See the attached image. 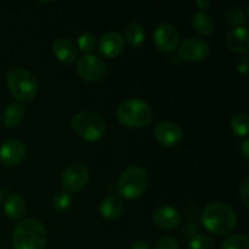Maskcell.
Returning <instances> with one entry per match:
<instances>
[{
  "mask_svg": "<svg viewBox=\"0 0 249 249\" xmlns=\"http://www.w3.org/2000/svg\"><path fill=\"white\" fill-rule=\"evenodd\" d=\"M117 117L122 124L129 128H143L152 122V108L143 100L131 97L119 105Z\"/></svg>",
  "mask_w": 249,
  "mask_h": 249,
  "instance_id": "3957f363",
  "label": "cell"
},
{
  "mask_svg": "<svg viewBox=\"0 0 249 249\" xmlns=\"http://www.w3.org/2000/svg\"><path fill=\"white\" fill-rule=\"evenodd\" d=\"M78 46L80 50L85 53H90L95 48V36L89 33V32H84L78 38Z\"/></svg>",
  "mask_w": 249,
  "mask_h": 249,
  "instance_id": "484cf974",
  "label": "cell"
},
{
  "mask_svg": "<svg viewBox=\"0 0 249 249\" xmlns=\"http://www.w3.org/2000/svg\"><path fill=\"white\" fill-rule=\"evenodd\" d=\"M226 44L232 51L246 55L249 50L247 27L238 26L231 29L226 34Z\"/></svg>",
  "mask_w": 249,
  "mask_h": 249,
  "instance_id": "9a60e30c",
  "label": "cell"
},
{
  "mask_svg": "<svg viewBox=\"0 0 249 249\" xmlns=\"http://www.w3.org/2000/svg\"><path fill=\"white\" fill-rule=\"evenodd\" d=\"M124 36H125L129 45L133 46V48H139L145 41L146 33L145 29L140 23L130 22V23L126 24L125 29H124Z\"/></svg>",
  "mask_w": 249,
  "mask_h": 249,
  "instance_id": "44dd1931",
  "label": "cell"
},
{
  "mask_svg": "<svg viewBox=\"0 0 249 249\" xmlns=\"http://www.w3.org/2000/svg\"><path fill=\"white\" fill-rule=\"evenodd\" d=\"M106 63L94 53H85L78 60L77 72L83 79L95 82L100 80L106 74Z\"/></svg>",
  "mask_w": 249,
  "mask_h": 249,
  "instance_id": "52a82bcc",
  "label": "cell"
},
{
  "mask_svg": "<svg viewBox=\"0 0 249 249\" xmlns=\"http://www.w3.org/2000/svg\"><path fill=\"white\" fill-rule=\"evenodd\" d=\"M53 55L60 61L65 63H72L78 56V49L75 48L74 43L66 38L56 39L51 46Z\"/></svg>",
  "mask_w": 249,
  "mask_h": 249,
  "instance_id": "2e32d148",
  "label": "cell"
},
{
  "mask_svg": "<svg viewBox=\"0 0 249 249\" xmlns=\"http://www.w3.org/2000/svg\"><path fill=\"white\" fill-rule=\"evenodd\" d=\"M179 53L185 61L197 62L204 60L208 56L209 45L206 40L198 36H190L181 43Z\"/></svg>",
  "mask_w": 249,
  "mask_h": 249,
  "instance_id": "30bf717a",
  "label": "cell"
},
{
  "mask_svg": "<svg viewBox=\"0 0 249 249\" xmlns=\"http://www.w3.org/2000/svg\"><path fill=\"white\" fill-rule=\"evenodd\" d=\"M0 201H1V191H0Z\"/></svg>",
  "mask_w": 249,
  "mask_h": 249,
  "instance_id": "836d02e7",
  "label": "cell"
},
{
  "mask_svg": "<svg viewBox=\"0 0 249 249\" xmlns=\"http://www.w3.org/2000/svg\"><path fill=\"white\" fill-rule=\"evenodd\" d=\"M152 220L160 228L170 230V229H175L177 226H179L180 221H181V215L174 207L160 206L153 212Z\"/></svg>",
  "mask_w": 249,
  "mask_h": 249,
  "instance_id": "5bb4252c",
  "label": "cell"
},
{
  "mask_svg": "<svg viewBox=\"0 0 249 249\" xmlns=\"http://www.w3.org/2000/svg\"><path fill=\"white\" fill-rule=\"evenodd\" d=\"M148 177L146 170L139 165H131L121 174L117 190L121 196L128 199L139 198L147 187Z\"/></svg>",
  "mask_w": 249,
  "mask_h": 249,
  "instance_id": "277c9868",
  "label": "cell"
},
{
  "mask_svg": "<svg viewBox=\"0 0 249 249\" xmlns=\"http://www.w3.org/2000/svg\"><path fill=\"white\" fill-rule=\"evenodd\" d=\"M155 138L164 147H175L182 140V130L174 122L162 121L156 125Z\"/></svg>",
  "mask_w": 249,
  "mask_h": 249,
  "instance_id": "8fae6325",
  "label": "cell"
},
{
  "mask_svg": "<svg viewBox=\"0 0 249 249\" xmlns=\"http://www.w3.org/2000/svg\"><path fill=\"white\" fill-rule=\"evenodd\" d=\"M124 204L122 199L117 196H108L101 202L100 204V213L104 218L112 220V219H117L121 216L123 213Z\"/></svg>",
  "mask_w": 249,
  "mask_h": 249,
  "instance_id": "ac0fdd59",
  "label": "cell"
},
{
  "mask_svg": "<svg viewBox=\"0 0 249 249\" xmlns=\"http://www.w3.org/2000/svg\"><path fill=\"white\" fill-rule=\"evenodd\" d=\"M155 249H179V243L173 237H163L156 243Z\"/></svg>",
  "mask_w": 249,
  "mask_h": 249,
  "instance_id": "f1b7e54d",
  "label": "cell"
},
{
  "mask_svg": "<svg viewBox=\"0 0 249 249\" xmlns=\"http://www.w3.org/2000/svg\"><path fill=\"white\" fill-rule=\"evenodd\" d=\"M214 240L208 233H197L190 240L189 249H213Z\"/></svg>",
  "mask_w": 249,
  "mask_h": 249,
  "instance_id": "cb8c5ba5",
  "label": "cell"
},
{
  "mask_svg": "<svg viewBox=\"0 0 249 249\" xmlns=\"http://www.w3.org/2000/svg\"><path fill=\"white\" fill-rule=\"evenodd\" d=\"M72 128L79 138L97 141L106 133V122L94 112H79L72 118Z\"/></svg>",
  "mask_w": 249,
  "mask_h": 249,
  "instance_id": "8992f818",
  "label": "cell"
},
{
  "mask_svg": "<svg viewBox=\"0 0 249 249\" xmlns=\"http://www.w3.org/2000/svg\"><path fill=\"white\" fill-rule=\"evenodd\" d=\"M4 212L11 219H21L26 213V203L19 195L12 194L4 202Z\"/></svg>",
  "mask_w": 249,
  "mask_h": 249,
  "instance_id": "d6986e66",
  "label": "cell"
},
{
  "mask_svg": "<svg viewBox=\"0 0 249 249\" xmlns=\"http://www.w3.org/2000/svg\"><path fill=\"white\" fill-rule=\"evenodd\" d=\"M72 203V197L68 192L61 191L56 194L53 198V208L56 212H65L70 208Z\"/></svg>",
  "mask_w": 249,
  "mask_h": 249,
  "instance_id": "d4e9b609",
  "label": "cell"
},
{
  "mask_svg": "<svg viewBox=\"0 0 249 249\" xmlns=\"http://www.w3.org/2000/svg\"><path fill=\"white\" fill-rule=\"evenodd\" d=\"M46 230L43 224L33 218L18 223L12 233L14 249H44L46 245Z\"/></svg>",
  "mask_w": 249,
  "mask_h": 249,
  "instance_id": "7a4b0ae2",
  "label": "cell"
},
{
  "mask_svg": "<svg viewBox=\"0 0 249 249\" xmlns=\"http://www.w3.org/2000/svg\"><path fill=\"white\" fill-rule=\"evenodd\" d=\"M24 114H26V107L23 105L18 102H11L5 107L2 122L7 128H15L23 121Z\"/></svg>",
  "mask_w": 249,
  "mask_h": 249,
  "instance_id": "e0dca14e",
  "label": "cell"
},
{
  "mask_svg": "<svg viewBox=\"0 0 249 249\" xmlns=\"http://www.w3.org/2000/svg\"><path fill=\"white\" fill-rule=\"evenodd\" d=\"M0 124H1V118H0Z\"/></svg>",
  "mask_w": 249,
  "mask_h": 249,
  "instance_id": "e575fe53",
  "label": "cell"
},
{
  "mask_svg": "<svg viewBox=\"0 0 249 249\" xmlns=\"http://www.w3.org/2000/svg\"><path fill=\"white\" fill-rule=\"evenodd\" d=\"M241 150H242V153L243 156L246 157V160H248L249 158V140L247 138L243 140V142L241 143Z\"/></svg>",
  "mask_w": 249,
  "mask_h": 249,
  "instance_id": "1f68e13d",
  "label": "cell"
},
{
  "mask_svg": "<svg viewBox=\"0 0 249 249\" xmlns=\"http://www.w3.org/2000/svg\"><path fill=\"white\" fill-rule=\"evenodd\" d=\"M202 224L214 235L225 236L236 228L237 216L235 211L225 202H211L202 213Z\"/></svg>",
  "mask_w": 249,
  "mask_h": 249,
  "instance_id": "6da1fadb",
  "label": "cell"
},
{
  "mask_svg": "<svg viewBox=\"0 0 249 249\" xmlns=\"http://www.w3.org/2000/svg\"><path fill=\"white\" fill-rule=\"evenodd\" d=\"M230 128L238 136H247L249 119L246 113H236L230 119Z\"/></svg>",
  "mask_w": 249,
  "mask_h": 249,
  "instance_id": "7402d4cb",
  "label": "cell"
},
{
  "mask_svg": "<svg viewBox=\"0 0 249 249\" xmlns=\"http://www.w3.org/2000/svg\"><path fill=\"white\" fill-rule=\"evenodd\" d=\"M196 4H197V6L199 7V9L203 10V9H206V7H208L209 5H211V1H209V0H201V1H199V0H198Z\"/></svg>",
  "mask_w": 249,
  "mask_h": 249,
  "instance_id": "d6a6232c",
  "label": "cell"
},
{
  "mask_svg": "<svg viewBox=\"0 0 249 249\" xmlns=\"http://www.w3.org/2000/svg\"><path fill=\"white\" fill-rule=\"evenodd\" d=\"M153 38H155L157 48L168 53V51H173L178 48L180 41V34L177 27L173 26L172 23L164 22V23L158 24L157 28L155 29Z\"/></svg>",
  "mask_w": 249,
  "mask_h": 249,
  "instance_id": "9c48e42d",
  "label": "cell"
},
{
  "mask_svg": "<svg viewBox=\"0 0 249 249\" xmlns=\"http://www.w3.org/2000/svg\"><path fill=\"white\" fill-rule=\"evenodd\" d=\"M6 82L11 94L19 101H31L38 94V82L31 72L23 68L9 71Z\"/></svg>",
  "mask_w": 249,
  "mask_h": 249,
  "instance_id": "5b68a950",
  "label": "cell"
},
{
  "mask_svg": "<svg viewBox=\"0 0 249 249\" xmlns=\"http://www.w3.org/2000/svg\"><path fill=\"white\" fill-rule=\"evenodd\" d=\"M89 180V170L82 163H73L65 169L62 174V186L66 192H78L85 187Z\"/></svg>",
  "mask_w": 249,
  "mask_h": 249,
  "instance_id": "ba28073f",
  "label": "cell"
},
{
  "mask_svg": "<svg viewBox=\"0 0 249 249\" xmlns=\"http://www.w3.org/2000/svg\"><path fill=\"white\" fill-rule=\"evenodd\" d=\"M221 249H249V238L243 233H235L223 242Z\"/></svg>",
  "mask_w": 249,
  "mask_h": 249,
  "instance_id": "603a6c76",
  "label": "cell"
},
{
  "mask_svg": "<svg viewBox=\"0 0 249 249\" xmlns=\"http://www.w3.org/2000/svg\"><path fill=\"white\" fill-rule=\"evenodd\" d=\"M124 39L121 33L111 31L100 38L99 50L105 57H116L123 51Z\"/></svg>",
  "mask_w": 249,
  "mask_h": 249,
  "instance_id": "4fadbf2b",
  "label": "cell"
},
{
  "mask_svg": "<svg viewBox=\"0 0 249 249\" xmlns=\"http://www.w3.org/2000/svg\"><path fill=\"white\" fill-rule=\"evenodd\" d=\"M191 23L195 32L201 36H209L214 31L213 18L203 11H198L197 14H195L191 19Z\"/></svg>",
  "mask_w": 249,
  "mask_h": 249,
  "instance_id": "ffe728a7",
  "label": "cell"
},
{
  "mask_svg": "<svg viewBox=\"0 0 249 249\" xmlns=\"http://www.w3.org/2000/svg\"><path fill=\"white\" fill-rule=\"evenodd\" d=\"M130 249H151V247L148 245V242H146V241L138 240L130 246Z\"/></svg>",
  "mask_w": 249,
  "mask_h": 249,
  "instance_id": "4dcf8cb0",
  "label": "cell"
},
{
  "mask_svg": "<svg viewBox=\"0 0 249 249\" xmlns=\"http://www.w3.org/2000/svg\"><path fill=\"white\" fill-rule=\"evenodd\" d=\"M240 196L242 198L243 204L246 207H249V201H248V197H249V177L246 175L240 182Z\"/></svg>",
  "mask_w": 249,
  "mask_h": 249,
  "instance_id": "83f0119b",
  "label": "cell"
},
{
  "mask_svg": "<svg viewBox=\"0 0 249 249\" xmlns=\"http://www.w3.org/2000/svg\"><path fill=\"white\" fill-rule=\"evenodd\" d=\"M237 71L240 73H243V74L248 72V56L247 55H243L238 58Z\"/></svg>",
  "mask_w": 249,
  "mask_h": 249,
  "instance_id": "f546056e",
  "label": "cell"
},
{
  "mask_svg": "<svg viewBox=\"0 0 249 249\" xmlns=\"http://www.w3.org/2000/svg\"><path fill=\"white\" fill-rule=\"evenodd\" d=\"M246 17H247V15H246V12L241 7H236V9L230 10L226 14V19H228L229 23L236 27L241 26L246 21Z\"/></svg>",
  "mask_w": 249,
  "mask_h": 249,
  "instance_id": "4316f807",
  "label": "cell"
},
{
  "mask_svg": "<svg viewBox=\"0 0 249 249\" xmlns=\"http://www.w3.org/2000/svg\"><path fill=\"white\" fill-rule=\"evenodd\" d=\"M26 156V145L18 139H10L0 146V160L2 164L16 165Z\"/></svg>",
  "mask_w": 249,
  "mask_h": 249,
  "instance_id": "7c38bea8",
  "label": "cell"
}]
</instances>
